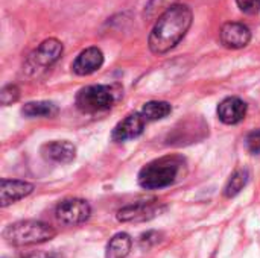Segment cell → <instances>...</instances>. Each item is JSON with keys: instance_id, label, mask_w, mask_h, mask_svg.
I'll use <instances>...</instances> for the list:
<instances>
[{"instance_id": "1", "label": "cell", "mask_w": 260, "mask_h": 258, "mask_svg": "<svg viewBox=\"0 0 260 258\" xmlns=\"http://www.w3.org/2000/svg\"><path fill=\"white\" fill-rule=\"evenodd\" d=\"M192 9L187 5L175 3L155 21L149 33V49L155 55H163L174 49L187 33L192 24Z\"/></svg>"}, {"instance_id": "2", "label": "cell", "mask_w": 260, "mask_h": 258, "mask_svg": "<svg viewBox=\"0 0 260 258\" xmlns=\"http://www.w3.org/2000/svg\"><path fill=\"white\" fill-rule=\"evenodd\" d=\"M183 160L180 157H163L148 163L139 173V184L145 190L165 189L175 182L181 170Z\"/></svg>"}, {"instance_id": "3", "label": "cell", "mask_w": 260, "mask_h": 258, "mask_svg": "<svg viewBox=\"0 0 260 258\" xmlns=\"http://www.w3.org/2000/svg\"><path fill=\"white\" fill-rule=\"evenodd\" d=\"M56 231L40 220H20L11 224L3 231V239L12 246H30L52 240Z\"/></svg>"}, {"instance_id": "4", "label": "cell", "mask_w": 260, "mask_h": 258, "mask_svg": "<svg viewBox=\"0 0 260 258\" xmlns=\"http://www.w3.org/2000/svg\"><path fill=\"white\" fill-rule=\"evenodd\" d=\"M119 91L113 85H88L76 94V106L87 114H96L110 109L117 100Z\"/></svg>"}, {"instance_id": "5", "label": "cell", "mask_w": 260, "mask_h": 258, "mask_svg": "<svg viewBox=\"0 0 260 258\" xmlns=\"http://www.w3.org/2000/svg\"><path fill=\"white\" fill-rule=\"evenodd\" d=\"M62 55V43L56 38L44 40L26 59L24 70L29 75H38L40 71H44L50 68Z\"/></svg>"}, {"instance_id": "6", "label": "cell", "mask_w": 260, "mask_h": 258, "mask_svg": "<svg viewBox=\"0 0 260 258\" xmlns=\"http://www.w3.org/2000/svg\"><path fill=\"white\" fill-rule=\"evenodd\" d=\"M91 214V208L87 201L79 198L64 199L58 204L55 210V216L59 224L66 227H76L88 220Z\"/></svg>"}, {"instance_id": "7", "label": "cell", "mask_w": 260, "mask_h": 258, "mask_svg": "<svg viewBox=\"0 0 260 258\" xmlns=\"http://www.w3.org/2000/svg\"><path fill=\"white\" fill-rule=\"evenodd\" d=\"M165 210V205L158 201H140L126 205L117 211V219L120 222H146L158 216Z\"/></svg>"}, {"instance_id": "8", "label": "cell", "mask_w": 260, "mask_h": 258, "mask_svg": "<svg viewBox=\"0 0 260 258\" xmlns=\"http://www.w3.org/2000/svg\"><path fill=\"white\" fill-rule=\"evenodd\" d=\"M219 40L227 49H242L251 41V30L244 23H225L221 27Z\"/></svg>"}, {"instance_id": "9", "label": "cell", "mask_w": 260, "mask_h": 258, "mask_svg": "<svg viewBox=\"0 0 260 258\" xmlns=\"http://www.w3.org/2000/svg\"><path fill=\"white\" fill-rule=\"evenodd\" d=\"M145 123H146V120L140 113H134V114L126 116L113 129V132H111L113 141L120 143V141L137 138L139 135H142V132L145 129Z\"/></svg>"}, {"instance_id": "10", "label": "cell", "mask_w": 260, "mask_h": 258, "mask_svg": "<svg viewBox=\"0 0 260 258\" xmlns=\"http://www.w3.org/2000/svg\"><path fill=\"white\" fill-rule=\"evenodd\" d=\"M34 192V184L20 179H2L0 181V205L5 208Z\"/></svg>"}, {"instance_id": "11", "label": "cell", "mask_w": 260, "mask_h": 258, "mask_svg": "<svg viewBox=\"0 0 260 258\" xmlns=\"http://www.w3.org/2000/svg\"><path fill=\"white\" fill-rule=\"evenodd\" d=\"M104 64V53L99 47H88L82 50L72 64V70L78 76H88L98 71Z\"/></svg>"}, {"instance_id": "12", "label": "cell", "mask_w": 260, "mask_h": 258, "mask_svg": "<svg viewBox=\"0 0 260 258\" xmlns=\"http://www.w3.org/2000/svg\"><path fill=\"white\" fill-rule=\"evenodd\" d=\"M247 103L241 97H227L218 105V117L225 125H238L247 116Z\"/></svg>"}, {"instance_id": "13", "label": "cell", "mask_w": 260, "mask_h": 258, "mask_svg": "<svg viewBox=\"0 0 260 258\" xmlns=\"http://www.w3.org/2000/svg\"><path fill=\"white\" fill-rule=\"evenodd\" d=\"M41 155L52 163H59V164H67L75 160L76 157V148L66 140H55L43 144L41 148Z\"/></svg>"}, {"instance_id": "14", "label": "cell", "mask_w": 260, "mask_h": 258, "mask_svg": "<svg viewBox=\"0 0 260 258\" xmlns=\"http://www.w3.org/2000/svg\"><path fill=\"white\" fill-rule=\"evenodd\" d=\"M21 113L26 117H55L58 114V106L53 102H47V100H38V102H27Z\"/></svg>"}, {"instance_id": "15", "label": "cell", "mask_w": 260, "mask_h": 258, "mask_svg": "<svg viewBox=\"0 0 260 258\" xmlns=\"http://www.w3.org/2000/svg\"><path fill=\"white\" fill-rule=\"evenodd\" d=\"M133 246V240L126 233H119L116 234L108 246H107V258H125Z\"/></svg>"}, {"instance_id": "16", "label": "cell", "mask_w": 260, "mask_h": 258, "mask_svg": "<svg viewBox=\"0 0 260 258\" xmlns=\"http://www.w3.org/2000/svg\"><path fill=\"white\" fill-rule=\"evenodd\" d=\"M172 111L171 103L165 102V100H151L146 102L140 111V114L145 117L146 122H155V120H161L165 117H168Z\"/></svg>"}, {"instance_id": "17", "label": "cell", "mask_w": 260, "mask_h": 258, "mask_svg": "<svg viewBox=\"0 0 260 258\" xmlns=\"http://www.w3.org/2000/svg\"><path fill=\"white\" fill-rule=\"evenodd\" d=\"M250 179V173L247 169H238L232 173L230 179L227 181V186L224 189V195L225 198H235L236 195H239L244 187L248 184Z\"/></svg>"}, {"instance_id": "18", "label": "cell", "mask_w": 260, "mask_h": 258, "mask_svg": "<svg viewBox=\"0 0 260 258\" xmlns=\"http://www.w3.org/2000/svg\"><path fill=\"white\" fill-rule=\"evenodd\" d=\"M20 97V90L17 85L14 84H9V85H5L0 91V102L3 106H8L14 102H17V99Z\"/></svg>"}, {"instance_id": "19", "label": "cell", "mask_w": 260, "mask_h": 258, "mask_svg": "<svg viewBox=\"0 0 260 258\" xmlns=\"http://www.w3.org/2000/svg\"><path fill=\"white\" fill-rule=\"evenodd\" d=\"M172 5H175V3H172V0H151V3L146 6V11H148L146 15L152 17L157 14V11L160 15H163Z\"/></svg>"}, {"instance_id": "20", "label": "cell", "mask_w": 260, "mask_h": 258, "mask_svg": "<svg viewBox=\"0 0 260 258\" xmlns=\"http://www.w3.org/2000/svg\"><path fill=\"white\" fill-rule=\"evenodd\" d=\"M245 146L251 154H260V129H256L247 135Z\"/></svg>"}, {"instance_id": "21", "label": "cell", "mask_w": 260, "mask_h": 258, "mask_svg": "<svg viewBox=\"0 0 260 258\" xmlns=\"http://www.w3.org/2000/svg\"><path fill=\"white\" fill-rule=\"evenodd\" d=\"M236 5L245 14H257L260 11V0H236Z\"/></svg>"}]
</instances>
